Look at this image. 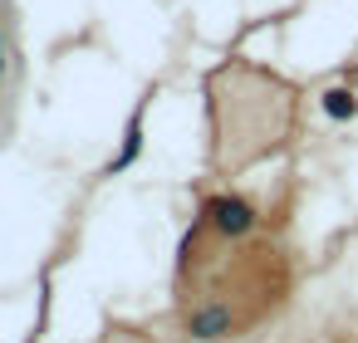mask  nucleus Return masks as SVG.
Listing matches in <instances>:
<instances>
[{
    "label": "nucleus",
    "instance_id": "20e7f679",
    "mask_svg": "<svg viewBox=\"0 0 358 343\" xmlns=\"http://www.w3.org/2000/svg\"><path fill=\"white\" fill-rule=\"evenodd\" d=\"M10 69V50H6V35H0V74Z\"/></svg>",
    "mask_w": 358,
    "mask_h": 343
},
{
    "label": "nucleus",
    "instance_id": "f03ea898",
    "mask_svg": "<svg viewBox=\"0 0 358 343\" xmlns=\"http://www.w3.org/2000/svg\"><path fill=\"white\" fill-rule=\"evenodd\" d=\"M231 333H236L231 304H201V309L187 314V338H196V343H221V338H231Z\"/></svg>",
    "mask_w": 358,
    "mask_h": 343
},
{
    "label": "nucleus",
    "instance_id": "7ed1b4c3",
    "mask_svg": "<svg viewBox=\"0 0 358 343\" xmlns=\"http://www.w3.org/2000/svg\"><path fill=\"white\" fill-rule=\"evenodd\" d=\"M324 113L338 118V123L353 118V113H358V94H353V89H329V94H324Z\"/></svg>",
    "mask_w": 358,
    "mask_h": 343
},
{
    "label": "nucleus",
    "instance_id": "f257e3e1",
    "mask_svg": "<svg viewBox=\"0 0 358 343\" xmlns=\"http://www.w3.org/2000/svg\"><path fill=\"white\" fill-rule=\"evenodd\" d=\"M206 221L221 231V235H245L250 226H255V206L245 201V196H211L206 201Z\"/></svg>",
    "mask_w": 358,
    "mask_h": 343
}]
</instances>
